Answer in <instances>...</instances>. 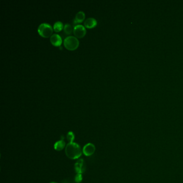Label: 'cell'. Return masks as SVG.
<instances>
[{"label":"cell","mask_w":183,"mask_h":183,"mask_svg":"<svg viewBox=\"0 0 183 183\" xmlns=\"http://www.w3.org/2000/svg\"><path fill=\"white\" fill-rule=\"evenodd\" d=\"M67 156L72 160H76L82 155V150L79 144L75 142L69 143L65 148Z\"/></svg>","instance_id":"1"},{"label":"cell","mask_w":183,"mask_h":183,"mask_svg":"<svg viewBox=\"0 0 183 183\" xmlns=\"http://www.w3.org/2000/svg\"><path fill=\"white\" fill-rule=\"evenodd\" d=\"M38 32L41 36L44 38H48L52 35L53 29L48 23H42L38 28Z\"/></svg>","instance_id":"3"},{"label":"cell","mask_w":183,"mask_h":183,"mask_svg":"<svg viewBox=\"0 0 183 183\" xmlns=\"http://www.w3.org/2000/svg\"><path fill=\"white\" fill-rule=\"evenodd\" d=\"M97 24V20L94 18H88L84 22V26L87 28L91 29L96 26Z\"/></svg>","instance_id":"8"},{"label":"cell","mask_w":183,"mask_h":183,"mask_svg":"<svg viewBox=\"0 0 183 183\" xmlns=\"http://www.w3.org/2000/svg\"><path fill=\"white\" fill-rule=\"evenodd\" d=\"M64 33H66L67 35H70L72 33L74 29H72V25L67 23L64 26Z\"/></svg>","instance_id":"12"},{"label":"cell","mask_w":183,"mask_h":183,"mask_svg":"<svg viewBox=\"0 0 183 183\" xmlns=\"http://www.w3.org/2000/svg\"><path fill=\"white\" fill-rule=\"evenodd\" d=\"M56 183V182H51V183Z\"/></svg>","instance_id":"15"},{"label":"cell","mask_w":183,"mask_h":183,"mask_svg":"<svg viewBox=\"0 0 183 183\" xmlns=\"http://www.w3.org/2000/svg\"><path fill=\"white\" fill-rule=\"evenodd\" d=\"M64 44L67 49L70 51H73L76 50L78 47L79 41L76 37L70 36L64 39Z\"/></svg>","instance_id":"2"},{"label":"cell","mask_w":183,"mask_h":183,"mask_svg":"<svg viewBox=\"0 0 183 183\" xmlns=\"http://www.w3.org/2000/svg\"><path fill=\"white\" fill-rule=\"evenodd\" d=\"M73 33L76 37L78 38H82L86 35V30L83 25H76L74 28Z\"/></svg>","instance_id":"4"},{"label":"cell","mask_w":183,"mask_h":183,"mask_svg":"<svg viewBox=\"0 0 183 183\" xmlns=\"http://www.w3.org/2000/svg\"><path fill=\"white\" fill-rule=\"evenodd\" d=\"M86 167L83 159H80L75 164V171L77 173L82 174L85 171Z\"/></svg>","instance_id":"6"},{"label":"cell","mask_w":183,"mask_h":183,"mask_svg":"<svg viewBox=\"0 0 183 183\" xmlns=\"http://www.w3.org/2000/svg\"><path fill=\"white\" fill-rule=\"evenodd\" d=\"M85 19V14L83 11H79L76 15L75 19L74 20V24H78L82 22Z\"/></svg>","instance_id":"9"},{"label":"cell","mask_w":183,"mask_h":183,"mask_svg":"<svg viewBox=\"0 0 183 183\" xmlns=\"http://www.w3.org/2000/svg\"><path fill=\"white\" fill-rule=\"evenodd\" d=\"M82 179H83V177H82V174L77 173V175L75 176V181L77 183H80L82 182Z\"/></svg>","instance_id":"14"},{"label":"cell","mask_w":183,"mask_h":183,"mask_svg":"<svg viewBox=\"0 0 183 183\" xmlns=\"http://www.w3.org/2000/svg\"><path fill=\"white\" fill-rule=\"evenodd\" d=\"M50 41L52 44L55 46H61L62 42L61 36L59 35L58 34H54L52 35L50 37Z\"/></svg>","instance_id":"7"},{"label":"cell","mask_w":183,"mask_h":183,"mask_svg":"<svg viewBox=\"0 0 183 183\" xmlns=\"http://www.w3.org/2000/svg\"><path fill=\"white\" fill-rule=\"evenodd\" d=\"M95 146L91 143L86 144L83 148V153L86 156H90L94 154L95 152Z\"/></svg>","instance_id":"5"},{"label":"cell","mask_w":183,"mask_h":183,"mask_svg":"<svg viewBox=\"0 0 183 183\" xmlns=\"http://www.w3.org/2000/svg\"><path fill=\"white\" fill-rule=\"evenodd\" d=\"M64 28L63 23L61 22H60V21H58V22L55 23L53 25L54 30L56 32H57L61 31Z\"/></svg>","instance_id":"11"},{"label":"cell","mask_w":183,"mask_h":183,"mask_svg":"<svg viewBox=\"0 0 183 183\" xmlns=\"http://www.w3.org/2000/svg\"><path fill=\"white\" fill-rule=\"evenodd\" d=\"M66 146V143L63 140H61L60 141L56 142L55 143L54 148V149L57 151H61L64 149V148Z\"/></svg>","instance_id":"10"},{"label":"cell","mask_w":183,"mask_h":183,"mask_svg":"<svg viewBox=\"0 0 183 183\" xmlns=\"http://www.w3.org/2000/svg\"><path fill=\"white\" fill-rule=\"evenodd\" d=\"M67 139L68 141H70V143L73 142L74 139H75L74 133L72 132H69L68 133H67Z\"/></svg>","instance_id":"13"}]
</instances>
